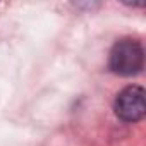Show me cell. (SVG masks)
Listing matches in <instances>:
<instances>
[{"mask_svg": "<svg viewBox=\"0 0 146 146\" xmlns=\"http://www.w3.org/2000/svg\"><path fill=\"white\" fill-rule=\"evenodd\" d=\"M115 113L125 122H137L146 113V98L141 86H129L117 95Z\"/></svg>", "mask_w": 146, "mask_h": 146, "instance_id": "7a4b0ae2", "label": "cell"}, {"mask_svg": "<svg viewBox=\"0 0 146 146\" xmlns=\"http://www.w3.org/2000/svg\"><path fill=\"white\" fill-rule=\"evenodd\" d=\"M144 52L139 41L120 40L110 52V67L120 76H134L143 69Z\"/></svg>", "mask_w": 146, "mask_h": 146, "instance_id": "6da1fadb", "label": "cell"}]
</instances>
